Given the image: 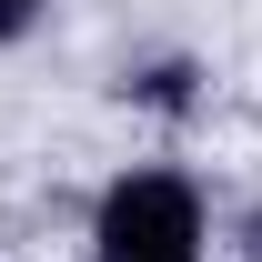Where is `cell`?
I'll list each match as a JSON object with an SVG mask.
<instances>
[{
  "label": "cell",
  "instance_id": "obj_1",
  "mask_svg": "<svg viewBox=\"0 0 262 262\" xmlns=\"http://www.w3.org/2000/svg\"><path fill=\"white\" fill-rule=\"evenodd\" d=\"M101 262H202V202L182 171H131L101 192Z\"/></svg>",
  "mask_w": 262,
  "mask_h": 262
},
{
  "label": "cell",
  "instance_id": "obj_2",
  "mask_svg": "<svg viewBox=\"0 0 262 262\" xmlns=\"http://www.w3.org/2000/svg\"><path fill=\"white\" fill-rule=\"evenodd\" d=\"M31 20H40V0H0V40H10V31H31Z\"/></svg>",
  "mask_w": 262,
  "mask_h": 262
}]
</instances>
